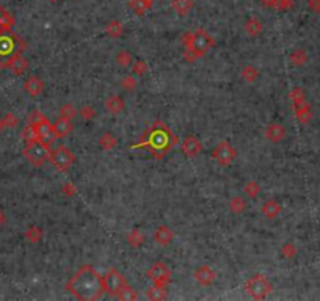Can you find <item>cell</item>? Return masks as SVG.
Wrapping results in <instances>:
<instances>
[{
    "instance_id": "cell-30",
    "label": "cell",
    "mask_w": 320,
    "mask_h": 301,
    "mask_svg": "<svg viewBox=\"0 0 320 301\" xmlns=\"http://www.w3.org/2000/svg\"><path fill=\"white\" fill-rule=\"evenodd\" d=\"M123 32H124V25L119 21H112L107 25V33H109L112 38H119L123 35Z\"/></svg>"
},
{
    "instance_id": "cell-2",
    "label": "cell",
    "mask_w": 320,
    "mask_h": 301,
    "mask_svg": "<svg viewBox=\"0 0 320 301\" xmlns=\"http://www.w3.org/2000/svg\"><path fill=\"white\" fill-rule=\"evenodd\" d=\"M182 44L185 46L184 57L189 62H195L196 58L204 57L215 46V41L208 32L199 29L193 33H185L182 36Z\"/></svg>"
},
{
    "instance_id": "cell-17",
    "label": "cell",
    "mask_w": 320,
    "mask_h": 301,
    "mask_svg": "<svg viewBox=\"0 0 320 301\" xmlns=\"http://www.w3.org/2000/svg\"><path fill=\"white\" fill-rule=\"evenodd\" d=\"M173 238H175V232H173L168 226H159L154 232V240L160 246H168Z\"/></svg>"
},
{
    "instance_id": "cell-23",
    "label": "cell",
    "mask_w": 320,
    "mask_h": 301,
    "mask_svg": "<svg viewBox=\"0 0 320 301\" xmlns=\"http://www.w3.org/2000/svg\"><path fill=\"white\" fill-rule=\"evenodd\" d=\"M262 213L267 218H276L279 213H281V206H279L276 201H267L262 206Z\"/></svg>"
},
{
    "instance_id": "cell-36",
    "label": "cell",
    "mask_w": 320,
    "mask_h": 301,
    "mask_svg": "<svg viewBox=\"0 0 320 301\" xmlns=\"http://www.w3.org/2000/svg\"><path fill=\"white\" fill-rule=\"evenodd\" d=\"M74 116H76V109L71 104H66L62 107V110H60V118H64V119L72 121V118Z\"/></svg>"
},
{
    "instance_id": "cell-21",
    "label": "cell",
    "mask_w": 320,
    "mask_h": 301,
    "mask_svg": "<svg viewBox=\"0 0 320 301\" xmlns=\"http://www.w3.org/2000/svg\"><path fill=\"white\" fill-rule=\"evenodd\" d=\"M130 8L137 13L138 16H143L146 11H149L154 5V0H130Z\"/></svg>"
},
{
    "instance_id": "cell-8",
    "label": "cell",
    "mask_w": 320,
    "mask_h": 301,
    "mask_svg": "<svg viewBox=\"0 0 320 301\" xmlns=\"http://www.w3.org/2000/svg\"><path fill=\"white\" fill-rule=\"evenodd\" d=\"M32 126L35 127L36 138L39 140V142H43V143H46V144L50 146V144L57 140L55 132H53V124H50L49 119L46 118L44 115L39 118L36 123H33Z\"/></svg>"
},
{
    "instance_id": "cell-42",
    "label": "cell",
    "mask_w": 320,
    "mask_h": 301,
    "mask_svg": "<svg viewBox=\"0 0 320 301\" xmlns=\"http://www.w3.org/2000/svg\"><path fill=\"white\" fill-rule=\"evenodd\" d=\"M283 256L284 257H293L295 256V253H297V250H295V246H293L292 243H286L284 246H283Z\"/></svg>"
},
{
    "instance_id": "cell-22",
    "label": "cell",
    "mask_w": 320,
    "mask_h": 301,
    "mask_svg": "<svg viewBox=\"0 0 320 301\" xmlns=\"http://www.w3.org/2000/svg\"><path fill=\"white\" fill-rule=\"evenodd\" d=\"M193 3H195L193 0H173L171 6L179 16H187L193 8Z\"/></svg>"
},
{
    "instance_id": "cell-19",
    "label": "cell",
    "mask_w": 320,
    "mask_h": 301,
    "mask_svg": "<svg viewBox=\"0 0 320 301\" xmlns=\"http://www.w3.org/2000/svg\"><path fill=\"white\" fill-rule=\"evenodd\" d=\"M13 25H15V17H13V15L8 10L0 6V35L10 32Z\"/></svg>"
},
{
    "instance_id": "cell-34",
    "label": "cell",
    "mask_w": 320,
    "mask_h": 301,
    "mask_svg": "<svg viewBox=\"0 0 320 301\" xmlns=\"http://www.w3.org/2000/svg\"><path fill=\"white\" fill-rule=\"evenodd\" d=\"M289 62L293 66H302L306 62V53L303 50H293L289 57Z\"/></svg>"
},
{
    "instance_id": "cell-11",
    "label": "cell",
    "mask_w": 320,
    "mask_h": 301,
    "mask_svg": "<svg viewBox=\"0 0 320 301\" xmlns=\"http://www.w3.org/2000/svg\"><path fill=\"white\" fill-rule=\"evenodd\" d=\"M5 68H8L13 74H16V76H22L24 72L29 69V62L22 57V55H19V53H15V55H11L8 60H6V63H5Z\"/></svg>"
},
{
    "instance_id": "cell-1",
    "label": "cell",
    "mask_w": 320,
    "mask_h": 301,
    "mask_svg": "<svg viewBox=\"0 0 320 301\" xmlns=\"http://www.w3.org/2000/svg\"><path fill=\"white\" fill-rule=\"evenodd\" d=\"M66 289L79 300H99L102 297L104 283L102 276L91 265L82 267L66 284Z\"/></svg>"
},
{
    "instance_id": "cell-37",
    "label": "cell",
    "mask_w": 320,
    "mask_h": 301,
    "mask_svg": "<svg viewBox=\"0 0 320 301\" xmlns=\"http://www.w3.org/2000/svg\"><path fill=\"white\" fill-rule=\"evenodd\" d=\"M22 140L25 143H29V142H33V140H38L36 138V132H35V127H33L32 124H29L25 127V129L22 130Z\"/></svg>"
},
{
    "instance_id": "cell-35",
    "label": "cell",
    "mask_w": 320,
    "mask_h": 301,
    "mask_svg": "<svg viewBox=\"0 0 320 301\" xmlns=\"http://www.w3.org/2000/svg\"><path fill=\"white\" fill-rule=\"evenodd\" d=\"M116 63L119 66H123V68H126V66H129L132 63V55L128 50H119L116 55Z\"/></svg>"
},
{
    "instance_id": "cell-24",
    "label": "cell",
    "mask_w": 320,
    "mask_h": 301,
    "mask_svg": "<svg viewBox=\"0 0 320 301\" xmlns=\"http://www.w3.org/2000/svg\"><path fill=\"white\" fill-rule=\"evenodd\" d=\"M128 243L132 246V248H140L143 243H144V236L143 232L140 229H132L129 234H128Z\"/></svg>"
},
{
    "instance_id": "cell-6",
    "label": "cell",
    "mask_w": 320,
    "mask_h": 301,
    "mask_svg": "<svg viewBox=\"0 0 320 301\" xmlns=\"http://www.w3.org/2000/svg\"><path fill=\"white\" fill-rule=\"evenodd\" d=\"M290 99L293 104V110H295V115L302 123H308L311 119V110L308 104H306L302 88H293L290 93Z\"/></svg>"
},
{
    "instance_id": "cell-44",
    "label": "cell",
    "mask_w": 320,
    "mask_h": 301,
    "mask_svg": "<svg viewBox=\"0 0 320 301\" xmlns=\"http://www.w3.org/2000/svg\"><path fill=\"white\" fill-rule=\"evenodd\" d=\"M5 222H6V215H5V212L0 209V227L5 224Z\"/></svg>"
},
{
    "instance_id": "cell-12",
    "label": "cell",
    "mask_w": 320,
    "mask_h": 301,
    "mask_svg": "<svg viewBox=\"0 0 320 301\" xmlns=\"http://www.w3.org/2000/svg\"><path fill=\"white\" fill-rule=\"evenodd\" d=\"M181 149L184 152V156L187 157H196L199 152L203 151V144L201 142L196 138V137H187L182 144H181Z\"/></svg>"
},
{
    "instance_id": "cell-16",
    "label": "cell",
    "mask_w": 320,
    "mask_h": 301,
    "mask_svg": "<svg viewBox=\"0 0 320 301\" xmlns=\"http://www.w3.org/2000/svg\"><path fill=\"white\" fill-rule=\"evenodd\" d=\"M286 137V129L278 123L269 124L265 129V138L272 143H279Z\"/></svg>"
},
{
    "instance_id": "cell-31",
    "label": "cell",
    "mask_w": 320,
    "mask_h": 301,
    "mask_svg": "<svg viewBox=\"0 0 320 301\" xmlns=\"http://www.w3.org/2000/svg\"><path fill=\"white\" fill-rule=\"evenodd\" d=\"M43 237V232L38 226H30L29 229L25 231V238L29 240L30 243H38Z\"/></svg>"
},
{
    "instance_id": "cell-43",
    "label": "cell",
    "mask_w": 320,
    "mask_h": 301,
    "mask_svg": "<svg viewBox=\"0 0 320 301\" xmlns=\"http://www.w3.org/2000/svg\"><path fill=\"white\" fill-rule=\"evenodd\" d=\"M76 191H77V189H76V185L72 184V182H66V184L63 185V195H66V196H74Z\"/></svg>"
},
{
    "instance_id": "cell-5",
    "label": "cell",
    "mask_w": 320,
    "mask_h": 301,
    "mask_svg": "<svg viewBox=\"0 0 320 301\" xmlns=\"http://www.w3.org/2000/svg\"><path fill=\"white\" fill-rule=\"evenodd\" d=\"M245 289L255 300H264L272 292V284L265 276L256 275L245 284Z\"/></svg>"
},
{
    "instance_id": "cell-33",
    "label": "cell",
    "mask_w": 320,
    "mask_h": 301,
    "mask_svg": "<svg viewBox=\"0 0 320 301\" xmlns=\"http://www.w3.org/2000/svg\"><path fill=\"white\" fill-rule=\"evenodd\" d=\"M243 191L248 198H256L259 193H261V185L255 182V180H250V182L243 187Z\"/></svg>"
},
{
    "instance_id": "cell-29",
    "label": "cell",
    "mask_w": 320,
    "mask_h": 301,
    "mask_svg": "<svg viewBox=\"0 0 320 301\" xmlns=\"http://www.w3.org/2000/svg\"><path fill=\"white\" fill-rule=\"evenodd\" d=\"M229 209H231L232 213H236V215H239V213H243L245 209H246L245 199H243V198H240V196L232 198V199H231V203H229Z\"/></svg>"
},
{
    "instance_id": "cell-10",
    "label": "cell",
    "mask_w": 320,
    "mask_h": 301,
    "mask_svg": "<svg viewBox=\"0 0 320 301\" xmlns=\"http://www.w3.org/2000/svg\"><path fill=\"white\" fill-rule=\"evenodd\" d=\"M148 278L154 283L156 285L165 287L166 284H170L171 281V271L163 262H156L151 267L148 271Z\"/></svg>"
},
{
    "instance_id": "cell-14",
    "label": "cell",
    "mask_w": 320,
    "mask_h": 301,
    "mask_svg": "<svg viewBox=\"0 0 320 301\" xmlns=\"http://www.w3.org/2000/svg\"><path fill=\"white\" fill-rule=\"evenodd\" d=\"M16 44H17L16 36H8V35H3L2 33V36H0V57L15 55Z\"/></svg>"
},
{
    "instance_id": "cell-38",
    "label": "cell",
    "mask_w": 320,
    "mask_h": 301,
    "mask_svg": "<svg viewBox=\"0 0 320 301\" xmlns=\"http://www.w3.org/2000/svg\"><path fill=\"white\" fill-rule=\"evenodd\" d=\"M132 71H133V74H137V76H143L144 72L148 71V63H146V62H142V60H138V62L133 63V66H132Z\"/></svg>"
},
{
    "instance_id": "cell-13",
    "label": "cell",
    "mask_w": 320,
    "mask_h": 301,
    "mask_svg": "<svg viewBox=\"0 0 320 301\" xmlns=\"http://www.w3.org/2000/svg\"><path fill=\"white\" fill-rule=\"evenodd\" d=\"M215 278H217L215 271H213L209 265L199 267V269L195 271V279H196V283H198V284H201V285H204V287H208V285H210V284L215 283Z\"/></svg>"
},
{
    "instance_id": "cell-26",
    "label": "cell",
    "mask_w": 320,
    "mask_h": 301,
    "mask_svg": "<svg viewBox=\"0 0 320 301\" xmlns=\"http://www.w3.org/2000/svg\"><path fill=\"white\" fill-rule=\"evenodd\" d=\"M245 32L248 33L250 36H257L259 33L262 32V24H261V21H259V19H256V17L248 19V21H246V24H245Z\"/></svg>"
},
{
    "instance_id": "cell-32",
    "label": "cell",
    "mask_w": 320,
    "mask_h": 301,
    "mask_svg": "<svg viewBox=\"0 0 320 301\" xmlns=\"http://www.w3.org/2000/svg\"><path fill=\"white\" fill-rule=\"evenodd\" d=\"M116 298L123 300V301H133V300L138 298V295H137V292L132 289V287H129L128 284H126L123 289L119 290V293L116 295Z\"/></svg>"
},
{
    "instance_id": "cell-20",
    "label": "cell",
    "mask_w": 320,
    "mask_h": 301,
    "mask_svg": "<svg viewBox=\"0 0 320 301\" xmlns=\"http://www.w3.org/2000/svg\"><path fill=\"white\" fill-rule=\"evenodd\" d=\"M105 109L110 111L112 115H119L124 110V100L119 96H110L105 100Z\"/></svg>"
},
{
    "instance_id": "cell-27",
    "label": "cell",
    "mask_w": 320,
    "mask_h": 301,
    "mask_svg": "<svg viewBox=\"0 0 320 301\" xmlns=\"http://www.w3.org/2000/svg\"><path fill=\"white\" fill-rule=\"evenodd\" d=\"M116 143H118L116 137L113 135V133H110V132L104 133V135L101 137V140H99V146H101V148H102L104 151H112V149H115Z\"/></svg>"
},
{
    "instance_id": "cell-7",
    "label": "cell",
    "mask_w": 320,
    "mask_h": 301,
    "mask_svg": "<svg viewBox=\"0 0 320 301\" xmlns=\"http://www.w3.org/2000/svg\"><path fill=\"white\" fill-rule=\"evenodd\" d=\"M102 283H104V290L109 293V295L116 297L119 290L126 285V279L118 270L112 269L107 271V275L102 278Z\"/></svg>"
},
{
    "instance_id": "cell-39",
    "label": "cell",
    "mask_w": 320,
    "mask_h": 301,
    "mask_svg": "<svg viewBox=\"0 0 320 301\" xmlns=\"http://www.w3.org/2000/svg\"><path fill=\"white\" fill-rule=\"evenodd\" d=\"M121 86H123V90H126V91H132L137 86V80L133 77H130V76H128V77L123 79Z\"/></svg>"
},
{
    "instance_id": "cell-25",
    "label": "cell",
    "mask_w": 320,
    "mask_h": 301,
    "mask_svg": "<svg viewBox=\"0 0 320 301\" xmlns=\"http://www.w3.org/2000/svg\"><path fill=\"white\" fill-rule=\"evenodd\" d=\"M146 297H148L149 300H154V301H160V300H166V290L165 287H160V285H152L149 287L148 290H146Z\"/></svg>"
},
{
    "instance_id": "cell-40",
    "label": "cell",
    "mask_w": 320,
    "mask_h": 301,
    "mask_svg": "<svg viewBox=\"0 0 320 301\" xmlns=\"http://www.w3.org/2000/svg\"><path fill=\"white\" fill-rule=\"evenodd\" d=\"M95 109H93V107H90V105H86V107H82V109H80V116H82L83 119H86V121H88V119H93L95 118Z\"/></svg>"
},
{
    "instance_id": "cell-4",
    "label": "cell",
    "mask_w": 320,
    "mask_h": 301,
    "mask_svg": "<svg viewBox=\"0 0 320 301\" xmlns=\"http://www.w3.org/2000/svg\"><path fill=\"white\" fill-rule=\"evenodd\" d=\"M49 160L58 171H68L76 162V154L66 146H58V148L50 151Z\"/></svg>"
},
{
    "instance_id": "cell-28",
    "label": "cell",
    "mask_w": 320,
    "mask_h": 301,
    "mask_svg": "<svg viewBox=\"0 0 320 301\" xmlns=\"http://www.w3.org/2000/svg\"><path fill=\"white\" fill-rule=\"evenodd\" d=\"M242 77H243L245 82L253 83V82H256V80H257L259 71H257V68H255L253 64H246L245 68L242 69Z\"/></svg>"
},
{
    "instance_id": "cell-18",
    "label": "cell",
    "mask_w": 320,
    "mask_h": 301,
    "mask_svg": "<svg viewBox=\"0 0 320 301\" xmlns=\"http://www.w3.org/2000/svg\"><path fill=\"white\" fill-rule=\"evenodd\" d=\"M72 130V123L69 119H64V118H60L58 121L53 123V132H55L57 138H63V137H68Z\"/></svg>"
},
{
    "instance_id": "cell-3",
    "label": "cell",
    "mask_w": 320,
    "mask_h": 301,
    "mask_svg": "<svg viewBox=\"0 0 320 301\" xmlns=\"http://www.w3.org/2000/svg\"><path fill=\"white\" fill-rule=\"evenodd\" d=\"M24 156L29 160L32 165L35 166H41L46 160H49L50 157V149L49 144H46L39 140H33V142H29L24 148Z\"/></svg>"
},
{
    "instance_id": "cell-45",
    "label": "cell",
    "mask_w": 320,
    "mask_h": 301,
    "mask_svg": "<svg viewBox=\"0 0 320 301\" xmlns=\"http://www.w3.org/2000/svg\"><path fill=\"white\" fill-rule=\"evenodd\" d=\"M2 127H3V123H2V119H0V130H2Z\"/></svg>"
},
{
    "instance_id": "cell-9",
    "label": "cell",
    "mask_w": 320,
    "mask_h": 301,
    "mask_svg": "<svg viewBox=\"0 0 320 301\" xmlns=\"http://www.w3.org/2000/svg\"><path fill=\"white\" fill-rule=\"evenodd\" d=\"M212 157L217 160L220 165L228 166L236 160L237 157V151L232 148V146L228 142H222L218 143V146L212 152Z\"/></svg>"
},
{
    "instance_id": "cell-41",
    "label": "cell",
    "mask_w": 320,
    "mask_h": 301,
    "mask_svg": "<svg viewBox=\"0 0 320 301\" xmlns=\"http://www.w3.org/2000/svg\"><path fill=\"white\" fill-rule=\"evenodd\" d=\"M2 123H3V127H16L17 126V118L13 115V113H8V115L2 119Z\"/></svg>"
},
{
    "instance_id": "cell-15",
    "label": "cell",
    "mask_w": 320,
    "mask_h": 301,
    "mask_svg": "<svg viewBox=\"0 0 320 301\" xmlns=\"http://www.w3.org/2000/svg\"><path fill=\"white\" fill-rule=\"evenodd\" d=\"M24 90L29 93L32 97H38L44 91V83H43V80L39 79V77L32 76V77H29V79L25 80Z\"/></svg>"
}]
</instances>
